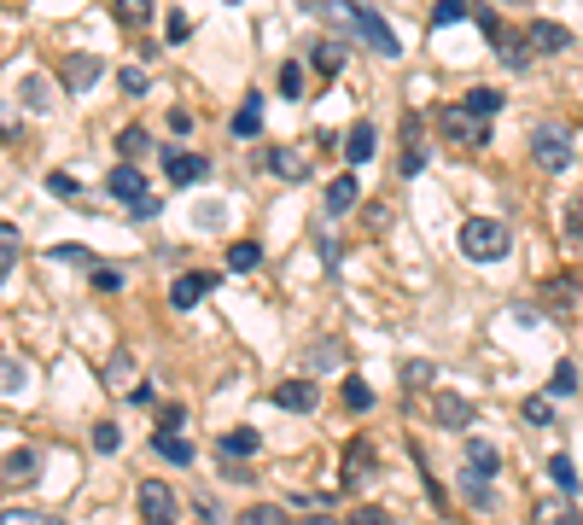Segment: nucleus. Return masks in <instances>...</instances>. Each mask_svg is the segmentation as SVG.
Instances as JSON below:
<instances>
[{
  "label": "nucleus",
  "instance_id": "28",
  "mask_svg": "<svg viewBox=\"0 0 583 525\" xmlns=\"http://www.w3.org/2000/svg\"><path fill=\"white\" fill-rule=\"evenodd\" d=\"M473 24H479V30H484V41H490V47H496V53H502V47H508V30H502V18H496V12H490V6H473Z\"/></svg>",
  "mask_w": 583,
  "mask_h": 525
},
{
  "label": "nucleus",
  "instance_id": "5",
  "mask_svg": "<svg viewBox=\"0 0 583 525\" xmlns=\"http://www.w3.org/2000/svg\"><path fill=\"white\" fill-rule=\"evenodd\" d=\"M531 158H537V170L560 175L572 164V129H560V123H543L537 135H531Z\"/></svg>",
  "mask_w": 583,
  "mask_h": 525
},
{
  "label": "nucleus",
  "instance_id": "40",
  "mask_svg": "<svg viewBox=\"0 0 583 525\" xmlns=\"http://www.w3.org/2000/svg\"><path fill=\"white\" fill-rule=\"evenodd\" d=\"M525 420H531V426H549L554 420V397H525Z\"/></svg>",
  "mask_w": 583,
  "mask_h": 525
},
{
  "label": "nucleus",
  "instance_id": "48",
  "mask_svg": "<svg viewBox=\"0 0 583 525\" xmlns=\"http://www.w3.org/2000/svg\"><path fill=\"white\" fill-rule=\"evenodd\" d=\"M158 426L181 432V426H187V409H181V403H164V409H158Z\"/></svg>",
  "mask_w": 583,
  "mask_h": 525
},
{
  "label": "nucleus",
  "instance_id": "3",
  "mask_svg": "<svg viewBox=\"0 0 583 525\" xmlns=\"http://www.w3.org/2000/svg\"><path fill=\"white\" fill-rule=\"evenodd\" d=\"M496 467H502V455L490 450L484 438H467V467H461V485H467V496H473L479 508H490V502H496V496H490Z\"/></svg>",
  "mask_w": 583,
  "mask_h": 525
},
{
  "label": "nucleus",
  "instance_id": "25",
  "mask_svg": "<svg viewBox=\"0 0 583 525\" xmlns=\"http://www.w3.org/2000/svg\"><path fill=\"white\" fill-rule=\"evenodd\" d=\"M344 409H350V415H368V409H374V385L362 380V374L344 380Z\"/></svg>",
  "mask_w": 583,
  "mask_h": 525
},
{
  "label": "nucleus",
  "instance_id": "34",
  "mask_svg": "<svg viewBox=\"0 0 583 525\" xmlns=\"http://www.w3.org/2000/svg\"><path fill=\"white\" fill-rule=\"evenodd\" d=\"M0 525H65V520L41 514V508H0Z\"/></svg>",
  "mask_w": 583,
  "mask_h": 525
},
{
  "label": "nucleus",
  "instance_id": "10",
  "mask_svg": "<svg viewBox=\"0 0 583 525\" xmlns=\"http://www.w3.org/2000/svg\"><path fill=\"white\" fill-rule=\"evenodd\" d=\"M269 403H275V409H292V415H309V409L321 403V391H315V380H286V385L269 391Z\"/></svg>",
  "mask_w": 583,
  "mask_h": 525
},
{
  "label": "nucleus",
  "instance_id": "43",
  "mask_svg": "<svg viewBox=\"0 0 583 525\" xmlns=\"http://www.w3.org/2000/svg\"><path fill=\"white\" fill-rule=\"evenodd\" d=\"M420 164H426L420 140H403V158H397V170H403V175H420Z\"/></svg>",
  "mask_w": 583,
  "mask_h": 525
},
{
  "label": "nucleus",
  "instance_id": "14",
  "mask_svg": "<svg viewBox=\"0 0 583 525\" xmlns=\"http://www.w3.org/2000/svg\"><path fill=\"white\" fill-rule=\"evenodd\" d=\"M210 286H216V275H210V269H193V275H181V280L170 286V304H175V310H193V304L205 298Z\"/></svg>",
  "mask_w": 583,
  "mask_h": 525
},
{
  "label": "nucleus",
  "instance_id": "16",
  "mask_svg": "<svg viewBox=\"0 0 583 525\" xmlns=\"http://www.w3.org/2000/svg\"><path fill=\"white\" fill-rule=\"evenodd\" d=\"M531 525H583V514L572 508V496H549L531 508Z\"/></svg>",
  "mask_w": 583,
  "mask_h": 525
},
{
  "label": "nucleus",
  "instance_id": "4",
  "mask_svg": "<svg viewBox=\"0 0 583 525\" xmlns=\"http://www.w3.org/2000/svg\"><path fill=\"white\" fill-rule=\"evenodd\" d=\"M438 129H444L455 146H484V140H490V117L467 111V105H438Z\"/></svg>",
  "mask_w": 583,
  "mask_h": 525
},
{
  "label": "nucleus",
  "instance_id": "41",
  "mask_svg": "<svg viewBox=\"0 0 583 525\" xmlns=\"http://www.w3.org/2000/svg\"><path fill=\"white\" fill-rule=\"evenodd\" d=\"M117 444H123V432H117L111 420H100V426H94V450H100V455H117Z\"/></svg>",
  "mask_w": 583,
  "mask_h": 525
},
{
  "label": "nucleus",
  "instance_id": "27",
  "mask_svg": "<svg viewBox=\"0 0 583 525\" xmlns=\"http://www.w3.org/2000/svg\"><path fill=\"white\" fill-rule=\"evenodd\" d=\"M257 444H263V438H257L251 426H234V432H222V455H228V461H234V455H257Z\"/></svg>",
  "mask_w": 583,
  "mask_h": 525
},
{
  "label": "nucleus",
  "instance_id": "52",
  "mask_svg": "<svg viewBox=\"0 0 583 525\" xmlns=\"http://www.w3.org/2000/svg\"><path fill=\"white\" fill-rule=\"evenodd\" d=\"M350 525H391V520H385L379 508H362V514H356V520H350Z\"/></svg>",
  "mask_w": 583,
  "mask_h": 525
},
{
  "label": "nucleus",
  "instance_id": "22",
  "mask_svg": "<svg viewBox=\"0 0 583 525\" xmlns=\"http://www.w3.org/2000/svg\"><path fill=\"white\" fill-rule=\"evenodd\" d=\"M111 12H117V24L140 30V24H152V18H158V0H111Z\"/></svg>",
  "mask_w": 583,
  "mask_h": 525
},
{
  "label": "nucleus",
  "instance_id": "13",
  "mask_svg": "<svg viewBox=\"0 0 583 525\" xmlns=\"http://www.w3.org/2000/svg\"><path fill=\"white\" fill-rule=\"evenodd\" d=\"M263 164H269V175H275V181H309V158L298 152V146H275Z\"/></svg>",
  "mask_w": 583,
  "mask_h": 525
},
{
  "label": "nucleus",
  "instance_id": "2",
  "mask_svg": "<svg viewBox=\"0 0 583 525\" xmlns=\"http://www.w3.org/2000/svg\"><path fill=\"white\" fill-rule=\"evenodd\" d=\"M455 240H461V251H467L473 263H502L508 245H514L508 240V222H496V216H467Z\"/></svg>",
  "mask_w": 583,
  "mask_h": 525
},
{
  "label": "nucleus",
  "instance_id": "42",
  "mask_svg": "<svg viewBox=\"0 0 583 525\" xmlns=\"http://www.w3.org/2000/svg\"><path fill=\"white\" fill-rule=\"evenodd\" d=\"M187 35H193V18H187V12H170V24H164V41H170V47H181Z\"/></svg>",
  "mask_w": 583,
  "mask_h": 525
},
{
  "label": "nucleus",
  "instance_id": "30",
  "mask_svg": "<svg viewBox=\"0 0 583 525\" xmlns=\"http://www.w3.org/2000/svg\"><path fill=\"white\" fill-rule=\"evenodd\" d=\"M18 251H24V234H18L12 222H0V275H12V263H18Z\"/></svg>",
  "mask_w": 583,
  "mask_h": 525
},
{
  "label": "nucleus",
  "instance_id": "9",
  "mask_svg": "<svg viewBox=\"0 0 583 525\" xmlns=\"http://www.w3.org/2000/svg\"><path fill=\"white\" fill-rule=\"evenodd\" d=\"M432 420L449 426V432H467V426H473V403H467L461 391H432Z\"/></svg>",
  "mask_w": 583,
  "mask_h": 525
},
{
  "label": "nucleus",
  "instance_id": "8",
  "mask_svg": "<svg viewBox=\"0 0 583 525\" xmlns=\"http://www.w3.org/2000/svg\"><path fill=\"white\" fill-rule=\"evenodd\" d=\"M525 47H531V59H537V53H566V47H572V30L554 24V18H531V24H525Z\"/></svg>",
  "mask_w": 583,
  "mask_h": 525
},
{
  "label": "nucleus",
  "instance_id": "46",
  "mask_svg": "<svg viewBox=\"0 0 583 525\" xmlns=\"http://www.w3.org/2000/svg\"><path fill=\"white\" fill-rule=\"evenodd\" d=\"M123 397H129L135 409H152V403H158V391H152V385H146V380H135V385H129V391H123Z\"/></svg>",
  "mask_w": 583,
  "mask_h": 525
},
{
  "label": "nucleus",
  "instance_id": "6",
  "mask_svg": "<svg viewBox=\"0 0 583 525\" xmlns=\"http://www.w3.org/2000/svg\"><path fill=\"white\" fill-rule=\"evenodd\" d=\"M100 76H105V59H100V53H70L65 65H59V88H65V94H88Z\"/></svg>",
  "mask_w": 583,
  "mask_h": 525
},
{
  "label": "nucleus",
  "instance_id": "17",
  "mask_svg": "<svg viewBox=\"0 0 583 525\" xmlns=\"http://www.w3.org/2000/svg\"><path fill=\"white\" fill-rule=\"evenodd\" d=\"M152 450L164 455V461H175V467H193V438H181V432H170V426L152 432Z\"/></svg>",
  "mask_w": 583,
  "mask_h": 525
},
{
  "label": "nucleus",
  "instance_id": "36",
  "mask_svg": "<svg viewBox=\"0 0 583 525\" xmlns=\"http://www.w3.org/2000/svg\"><path fill=\"white\" fill-rule=\"evenodd\" d=\"M549 479L560 485V496H572V490H578V467H572V455H554V461H549Z\"/></svg>",
  "mask_w": 583,
  "mask_h": 525
},
{
  "label": "nucleus",
  "instance_id": "29",
  "mask_svg": "<svg viewBox=\"0 0 583 525\" xmlns=\"http://www.w3.org/2000/svg\"><path fill=\"white\" fill-rule=\"evenodd\" d=\"M572 292H578V275H560V280L543 286V304H549V310H572Z\"/></svg>",
  "mask_w": 583,
  "mask_h": 525
},
{
  "label": "nucleus",
  "instance_id": "12",
  "mask_svg": "<svg viewBox=\"0 0 583 525\" xmlns=\"http://www.w3.org/2000/svg\"><path fill=\"white\" fill-rule=\"evenodd\" d=\"M164 175L181 181V187H193V181L210 175V158H199V152H164Z\"/></svg>",
  "mask_w": 583,
  "mask_h": 525
},
{
  "label": "nucleus",
  "instance_id": "19",
  "mask_svg": "<svg viewBox=\"0 0 583 525\" xmlns=\"http://www.w3.org/2000/svg\"><path fill=\"white\" fill-rule=\"evenodd\" d=\"M356 199H362L356 175H333V181H327V216H344V210H356Z\"/></svg>",
  "mask_w": 583,
  "mask_h": 525
},
{
  "label": "nucleus",
  "instance_id": "39",
  "mask_svg": "<svg viewBox=\"0 0 583 525\" xmlns=\"http://www.w3.org/2000/svg\"><path fill=\"white\" fill-rule=\"evenodd\" d=\"M344 362V345L339 339H321V345L309 350V368H339Z\"/></svg>",
  "mask_w": 583,
  "mask_h": 525
},
{
  "label": "nucleus",
  "instance_id": "18",
  "mask_svg": "<svg viewBox=\"0 0 583 525\" xmlns=\"http://www.w3.org/2000/svg\"><path fill=\"white\" fill-rule=\"evenodd\" d=\"M309 65H315L321 82H333L344 70V41H315V47H309Z\"/></svg>",
  "mask_w": 583,
  "mask_h": 525
},
{
  "label": "nucleus",
  "instance_id": "45",
  "mask_svg": "<svg viewBox=\"0 0 583 525\" xmlns=\"http://www.w3.org/2000/svg\"><path fill=\"white\" fill-rule=\"evenodd\" d=\"M403 385H409V391L432 385V362H403Z\"/></svg>",
  "mask_w": 583,
  "mask_h": 525
},
{
  "label": "nucleus",
  "instance_id": "20",
  "mask_svg": "<svg viewBox=\"0 0 583 525\" xmlns=\"http://www.w3.org/2000/svg\"><path fill=\"white\" fill-rule=\"evenodd\" d=\"M257 129H263V94L251 88V94L240 100V111H234V140H251Z\"/></svg>",
  "mask_w": 583,
  "mask_h": 525
},
{
  "label": "nucleus",
  "instance_id": "7",
  "mask_svg": "<svg viewBox=\"0 0 583 525\" xmlns=\"http://www.w3.org/2000/svg\"><path fill=\"white\" fill-rule=\"evenodd\" d=\"M140 514L146 525H175V490L164 479H140Z\"/></svg>",
  "mask_w": 583,
  "mask_h": 525
},
{
  "label": "nucleus",
  "instance_id": "53",
  "mask_svg": "<svg viewBox=\"0 0 583 525\" xmlns=\"http://www.w3.org/2000/svg\"><path fill=\"white\" fill-rule=\"evenodd\" d=\"M304 525H339V520H327V514H309V520Z\"/></svg>",
  "mask_w": 583,
  "mask_h": 525
},
{
  "label": "nucleus",
  "instance_id": "47",
  "mask_svg": "<svg viewBox=\"0 0 583 525\" xmlns=\"http://www.w3.org/2000/svg\"><path fill=\"white\" fill-rule=\"evenodd\" d=\"M117 82H123V94H146V70H140V65H123Z\"/></svg>",
  "mask_w": 583,
  "mask_h": 525
},
{
  "label": "nucleus",
  "instance_id": "50",
  "mask_svg": "<svg viewBox=\"0 0 583 525\" xmlns=\"http://www.w3.org/2000/svg\"><path fill=\"white\" fill-rule=\"evenodd\" d=\"M94 286H100V292H117V286H123V275H117V269H94Z\"/></svg>",
  "mask_w": 583,
  "mask_h": 525
},
{
  "label": "nucleus",
  "instance_id": "31",
  "mask_svg": "<svg viewBox=\"0 0 583 525\" xmlns=\"http://www.w3.org/2000/svg\"><path fill=\"white\" fill-rule=\"evenodd\" d=\"M461 18H473L467 0H438V6H432V30H449V24H461Z\"/></svg>",
  "mask_w": 583,
  "mask_h": 525
},
{
  "label": "nucleus",
  "instance_id": "26",
  "mask_svg": "<svg viewBox=\"0 0 583 525\" xmlns=\"http://www.w3.org/2000/svg\"><path fill=\"white\" fill-rule=\"evenodd\" d=\"M18 94H24V105H30V111H53V100H59L47 76H24V88H18Z\"/></svg>",
  "mask_w": 583,
  "mask_h": 525
},
{
  "label": "nucleus",
  "instance_id": "51",
  "mask_svg": "<svg viewBox=\"0 0 583 525\" xmlns=\"http://www.w3.org/2000/svg\"><path fill=\"white\" fill-rule=\"evenodd\" d=\"M47 187H53V193H59V199H70V193H76V181H70L65 170H59V175H47Z\"/></svg>",
  "mask_w": 583,
  "mask_h": 525
},
{
  "label": "nucleus",
  "instance_id": "15",
  "mask_svg": "<svg viewBox=\"0 0 583 525\" xmlns=\"http://www.w3.org/2000/svg\"><path fill=\"white\" fill-rule=\"evenodd\" d=\"M379 146V129L362 117V123H350V135H344V164H368Z\"/></svg>",
  "mask_w": 583,
  "mask_h": 525
},
{
  "label": "nucleus",
  "instance_id": "1",
  "mask_svg": "<svg viewBox=\"0 0 583 525\" xmlns=\"http://www.w3.org/2000/svg\"><path fill=\"white\" fill-rule=\"evenodd\" d=\"M327 18H333V24H350V30H356L379 53V59H397V53H403V41L391 35V24L379 18L374 6H356V0H327Z\"/></svg>",
  "mask_w": 583,
  "mask_h": 525
},
{
  "label": "nucleus",
  "instance_id": "35",
  "mask_svg": "<svg viewBox=\"0 0 583 525\" xmlns=\"http://www.w3.org/2000/svg\"><path fill=\"white\" fill-rule=\"evenodd\" d=\"M257 263H263V245L257 240H234V251H228V269H257Z\"/></svg>",
  "mask_w": 583,
  "mask_h": 525
},
{
  "label": "nucleus",
  "instance_id": "33",
  "mask_svg": "<svg viewBox=\"0 0 583 525\" xmlns=\"http://www.w3.org/2000/svg\"><path fill=\"white\" fill-rule=\"evenodd\" d=\"M117 152H123V158H146V152H152V135H146L140 123H129V129L117 135Z\"/></svg>",
  "mask_w": 583,
  "mask_h": 525
},
{
  "label": "nucleus",
  "instance_id": "23",
  "mask_svg": "<svg viewBox=\"0 0 583 525\" xmlns=\"http://www.w3.org/2000/svg\"><path fill=\"white\" fill-rule=\"evenodd\" d=\"M0 479H6V485H24V479H35V450H12L6 461H0Z\"/></svg>",
  "mask_w": 583,
  "mask_h": 525
},
{
  "label": "nucleus",
  "instance_id": "11",
  "mask_svg": "<svg viewBox=\"0 0 583 525\" xmlns=\"http://www.w3.org/2000/svg\"><path fill=\"white\" fill-rule=\"evenodd\" d=\"M105 193H117V199H123V205L135 210L140 199H146V175H140L135 164H129V158H123V164H117V170L105 175Z\"/></svg>",
  "mask_w": 583,
  "mask_h": 525
},
{
  "label": "nucleus",
  "instance_id": "32",
  "mask_svg": "<svg viewBox=\"0 0 583 525\" xmlns=\"http://www.w3.org/2000/svg\"><path fill=\"white\" fill-rule=\"evenodd\" d=\"M24 385H30V368H24V362H12V356H0V391H6V397H18Z\"/></svg>",
  "mask_w": 583,
  "mask_h": 525
},
{
  "label": "nucleus",
  "instance_id": "37",
  "mask_svg": "<svg viewBox=\"0 0 583 525\" xmlns=\"http://www.w3.org/2000/svg\"><path fill=\"white\" fill-rule=\"evenodd\" d=\"M578 391V368L572 362H554V374H549V397H572Z\"/></svg>",
  "mask_w": 583,
  "mask_h": 525
},
{
  "label": "nucleus",
  "instance_id": "44",
  "mask_svg": "<svg viewBox=\"0 0 583 525\" xmlns=\"http://www.w3.org/2000/svg\"><path fill=\"white\" fill-rule=\"evenodd\" d=\"M280 94H286V100H298V94H304V70H298V65H280Z\"/></svg>",
  "mask_w": 583,
  "mask_h": 525
},
{
  "label": "nucleus",
  "instance_id": "38",
  "mask_svg": "<svg viewBox=\"0 0 583 525\" xmlns=\"http://www.w3.org/2000/svg\"><path fill=\"white\" fill-rule=\"evenodd\" d=\"M461 105H467V111H479V117H496V111H502V94H496V88H473Z\"/></svg>",
  "mask_w": 583,
  "mask_h": 525
},
{
  "label": "nucleus",
  "instance_id": "24",
  "mask_svg": "<svg viewBox=\"0 0 583 525\" xmlns=\"http://www.w3.org/2000/svg\"><path fill=\"white\" fill-rule=\"evenodd\" d=\"M234 525H286V508L280 502H251V508L234 514Z\"/></svg>",
  "mask_w": 583,
  "mask_h": 525
},
{
  "label": "nucleus",
  "instance_id": "49",
  "mask_svg": "<svg viewBox=\"0 0 583 525\" xmlns=\"http://www.w3.org/2000/svg\"><path fill=\"white\" fill-rule=\"evenodd\" d=\"M53 257H59V263H82V257H88V245H53Z\"/></svg>",
  "mask_w": 583,
  "mask_h": 525
},
{
  "label": "nucleus",
  "instance_id": "21",
  "mask_svg": "<svg viewBox=\"0 0 583 525\" xmlns=\"http://www.w3.org/2000/svg\"><path fill=\"white\" fill-rule=\"evenodd\" d=\"M368 467H374V438H350V450H344V485H356Z\"/></svg>",
  "mask_w": 583,
  "mask_h": 525
}]
</instances>
